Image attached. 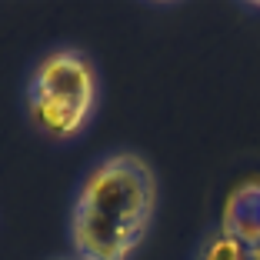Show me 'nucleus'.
<instances>
[{
  "instance_id": "f257e3e1",
  "label": "nucleus",
  "mask_w": 260,
  "mask_h": 260,
  "mask_svg": "<svg viewBox=\"0 0 260 260\" xmlns=\"http://www.w3.org/2000/svg\"><path fill=\"white\" fill-rule=\"evenodd\" d=\"M157 214V174L134 150H107L70 200L67 240L77 260H134Z\"/></svg>"
},
{
  "instance_id": "f03ea898",
  "label": "nucleus",
  "mask_w": 260,
  "mask_h": 260,
  "mask_svg": "<svg viewBox=\"0 0 260 260\" xmlns=\"http://www.w3.org/2000/svg\"><path fill=\"white\" fill-rule=\"evenodd\" d=\"M23 110L44 140H80L100 110V70L90 54L74 44L47 47L27 74Z\"/></svg>"
},
{
  "instance_id": "7ed1b4c3",
  "label": "nucleus",
  "mask_w": 260,
  "mask_h": 260,
  "mask_svg": "<svg viewBox=\"0 0 260 260\" xmlns=\"http://www.w3.org/2000/svg\"><path fill=\"white\" fill-rule=\"evenodd\" d=\"M220 227L260 253V177H244L227 193Z\"/></svg>"
},
{
  "instance_id": "20e7f679",
  "label": "nucleus",
  "mask_w": 260,
  "mask_h": 260,
  "mask_svg": "<svg viewBox=\"0 0 260 260\" xmlns=\"http://www.w3.org/2000/svg\"><path fill=\"white\" fill-rule=\"evenodd\" d=\"M193 260H260V253L253 247H247L244 240H237L234 234H227L220 223H214L200 237L197 250H193Z\"/></svg>"
},
{
  "instance_id": "39448f33",
  "label": "nucleus",
  "mask_w": 260,
  "mask_h": 260,
  "mask_svg": "<svg viewBox=\"0 0 260 260\" xmlns=\"http://www.w3.org/2000/svg\"><path fill=\"white\" fill-rule=\"evenodd\" d=\"M47 260H77L74 253H57V257H47Z\"/></svg>"
}]
</instances>
